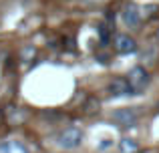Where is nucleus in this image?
<instances>
[{"instance_id":"423d86ee","label":"nucleus","mask_w":159,"mask_h":153,"mask_svg":"<svg viewBox=\"0 0 159 153\" xmlns=\"http://www.w3.org/2000/svg\"><path fill=\"white\" fill-rule=\"evenodd\" d=\"M123 22L127 24V26H139L141 12H139V8H137L133 2L125 4V8H123Z\"/></svg>"},{"instance_id":"6e6552de","label":"nucleus","mask_w":159,"mask_h":153,"mask_svg":"<svg viewBox=\"0 0 159 153\" xmlns=\"http://www.w3.org/2000/svg\"><path fill=\"white\" fill-rule=\"evenodd\" d=\"M121 151L123 153H137L139 151V145H137V141H133V139H123V141H121Z\"/></svg>"},{"instance_id":"0eeeda50","label":"nucleus","mask_w":159,"mask_h":153,"mask_svg":"<svg viewBox=\"0 0 159 153\" xmlns=\"http://www.w3.org/2000/svg\"><path fill=\"white\" fill-rule=\"evenodd\" d=\"M0 153H28V149L20 141H2L0 143Z\"/></svg>"},{"instance_id":"f03ea898","label":"nucleus","mask_w":159,"mask_h":153,"mask_svg":"<svg viewBox=\"0 0 159 153\" xmlns=\"http://www.w3.org/2000/svg\"><path fill=\"white\" fill-rule=\"evenodd\" d=\"M129 85H131L133 95H139L141 91H145V87L149 85V73L145 71L143 67H135L131 73H129Z\"/></svg>"},{"instance_id":"20e7f679","label":"nucleus","mask_w":159,"mask_h":153,"mask_svg":"<svg viewBox=\"0 0 159 153\" xmlns=\"http://www.w3.org/2000/svg\"><path fill=\"white\" fill-rule=\"evenodd\" d=\"M115 51L121 55H129V52L137 51V43L135 38H131L129 34H117L115 36Z\"/></svg>"},{"instance_id":"39448f33","label":"nucleus","mask_w":159,"mask_h":153,"mask_svg":"<svg viewBox=\"0 0 159 153\" xmlns=\"http://www.w3.org/2000/svg\"><path fill=\"white\" fill-rule=\"evenodd\" d=\"M109 93L113 97H123V95H133V91L127 79H113L109 83Z\"/></svg>"},{"instance_id":"f257e3e1","label":"nucleus","mask_w":159,"mask_h":153,"mask_svg":"<svg viewBox=\"0 0 159 153\" xmlns=\"http://www.w3.org/2000/svg\"><path fill=\"white\" fill-rule=\"evenodd\" d=\"M81 141H83V131L77 129V127H66L57 137L58 147H62V149H77L81 145Z\"/></svg>"},{"instance_id":"1a4fd4ad","label":"nucleus","mask_w":159,"mask_h":153,"mask_svg":"<svg viewBox=\"0 0 159 153\" xmlns=\"http://www.w3.org/2000/svg\"><path fill=\"white\" fill-rule=\"evenodd\" d=\"M107 38H109V30H107V26H101V40H103V43H107Z\"/></svg>"},{"instance_id":"7ed1b4c3","label":"nucleus","mask_w":159,"mask_h":153,"mask_svg":"<svg viewBox=\"0 0 159 153\" xmlns=\"http://www.w3.org/2000/svg\"><path fill=\"white\" fill-rule=\"evenodd\" d=\"M111 119L119 127H133L137 123V113H135V109H117L111 115Z\"/></svg>"}]
</instances>
